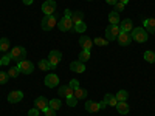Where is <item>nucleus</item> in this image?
I'll list each match as a JSON object with an SVG mask.
<instances>
[{
    "instance_id": "nucleus-12",
    "label": "nucleus",
    "mask_w": 155,
    "mask_h": 116,
    "mask_svg": "<svg viewBox=\"0 0 155 116\" xmlns=\"http://www.w3.org/2000/svg\"><path fill=\"white\" fill-rule=\"evenodd\" d=\"M34 105H36V108H37V110L45 111V110L48 108V101H47L44 96H39V98H36V99H34Z\"/></svg>"
},
{
    "instance_id": "nucleus-34",
    "label": "nucleus",
    "mask_w": 155,
    "mask_h": 116,
    "mask_svg": "<svg viewBox=\"0 0 155 116\" xmlns=\"http://www.w3.org/2000/svg\"><path fill=\"white\" fill-rule=\"evenodd\" d=\"M11 59H12V57H11V54L8 53V54H3V57L0 59V62H2V65H8V63L11 62Z\"/></svg>"
},
{
    "instance_id": "nucleus-13",
    "label": "nucleus",
    "mask_w": 155,
    "mask_h": 116,
    "mask_svg": "<svg viewBox=\"0 0 155 116\" xmlns=\"http://www.w3.org/2000/svg\"><path fill=\"white\" fill-rule=\"evenodd\" d=\"M58 92H59V96H64V98H70V96H73V92H74V90L67 84V85H62V87H59V90H58Z\"/></svg>"
},
{
    "instance_id": "nucleus-10",
    "label": "nucleus",
    "mask_w": 155,
    "mask_h": 116,
    "mask_svg": "<svg viewBox=\"0 0 155 116\" xmlns=\"http://www.w3.org/2000/svg\"><path fill=\"white\" fill-rule=\"evenodd\" d=\"M116 40H118V44H120L121 47H129V45H130V42H132V36H130V33L121 31Z\"/></svg>"
},
{
    "instance_id": "nucleus-25",
    "label": "nucleus",
    "mask_w": 155,
    "mask_h": 116,
    "mask_svg": "<svg viewBox=\"0 0 155 116\" xmlns=\"http://www.w3.org/2000/svg\"><path fill=\"white\" fill-rule=\"evenodd\" d=\"M78 60H81L82 63H85L87 60H90V51L88 50H82L81 53H79V59Z\"/></svg>"
},
{
    "instance_id": "nucleus-44",
    "label": "nucleus",
    "mask_w": 155,
    "mask_h": 116,
    "mask_svg": "<svg viewBox=\"0 0 155 116\" xmlns=\"http://www.w3.org/2000/svg\"><path fill=\"white\" fill-rule=\"evenodd\" d=\"M118 2H121V3H124V5H127L129 2H130V0H118Z\"/></svg>"
},
{
    "instance_id": "nucleus-8",
    "label": "nucleus",
    "mask_w": 155,
    "mask_h": 116,
    "mask_svg": "<svg viewBox=\"0 0 155 116\" xmlns=\"http://www.w3.org/2000/svg\"><path fill=\"white\" fill-rule=\"evenodd\" d=\"M61 59H62V53H61V51H58V50L50 51V54H48V60H50V63H51V67H53V70L58 67V63L61 62Z\"/></svg>"
},
{
    "instance_id": "nucleus-19",
    "label": "nucleus",
    "mask_w": 155,
    "mask_h": 116,
    "mask_svg": "<svg viewBox=\"0 0 155 116\" xmlns=\"http://www.w3.org/2000/svg\"><path fill=\"white\" fill-rule=\"evenodd\" d=\"M87 95H88V93H87V90H85V88H81V87H79V88H76L74 92H73V96H74L78 101H79V99H85Z\"/></svg>"
},
{
    "instance_id": "nucleus-21",
    "label": "nucleus",
    "mask_w": 155,
    "mask_h": 116,
    "mask_svg": "<svg viewBox=\"0 0 155 116\" xmlns=\"http://www.w3.org/2000/svg\"><path fill=\"white\" fill-rule=\"evenodd\" d=\"M109 22H110V25H118L120 23V12L110 11L109 12Z\"/></svg>"
},
{
    "instance_id": "nucleus-16",
    "label": "nucleus",
    "mask_w": 155,
    "mask_h": 116,
    "mask_svg": "<svg viewBox=\"0 0 155 116\" xmlns=\"http://www.w3.org/2000/svg\"><path fill=\"white\" fill-rule=\"evenodd\" d=\"M120 30L121 31H126V33H130L134 30V22L130 19H124L121 22V25H120Z\"/></svg>"
},
{
    "instance_id": "nucleus-28",
    "label": "nucleus",
    "mask_w": 155,
    "mask_h": 116,
    "mask_svg": "<svg viewBox=\"0 0 155 116\" xmlns=\"http://www.w3.org/2000/svg\"><path fill=\"white\" fill-rule=\"evenodd\" d=\"M76 33H85L87 31V25L84 22H79V23H76L74 25V28H73Z\"/></svg>"
},
{
    "instance_id": "nucleus-18",
    "label": "nucleus",
    "mask_w": 155,
    "mask_h": 116,
    "mask_svg": "<svg viewBox=\"0 0 155 116\" xmlns=\"http://www.w3.org/2000/svg\"><path fill=\"white\" fill-rule=\"evenodd\" d=\"M144 30L149 34H155V19H146L144 20Z\"/></svg>"
},
{
    "instance_id": "nucleus-41",
    "label": "nucleus",
    "mask_w": 155,
    "mask_h": 116,
    "mask_svg": "<svg viewBox=\"0 0 155 116\" xmlns=\"http://www.w3.org/2000/svg\"><path fill=\"white\" fill-rule=\"evenodd\" d=\"M106 2H107L109 5H113V6H115V3H118V0H106Z\"/></svg>"
},
{
    "instance_id": "nucleus-35",
    "label": "nucleus",
    "mask_w": 155,
    "mask_h": 116,
    "mask_svg": "<svg viewBox=\"0 0 155 116\" xmlns=\"http://www.w3.org/2000/svg\"><path fill=\"white\" fill-rule=\"evenodd\" d=\"M109 96H110V93H107V95L104 96V99H102V101L99 102V107H101V108H104V107H107V105H109Z\"/></svg>"
},
{
    "instance_id": "nucleus-40",
    "label": "nucleus",
    "mask_w": 155,
    "mask_h": 116,
    "mask_svg": "<svg viewBox=\"0 0 155 116\" xmlns=\"http://www.w3.org/2000/svg\"><path fill=\"white\" fill-rule=\"evenodd\" d=\"M39 111H41V110H37V108H31V110L28 111V116H39Z\"/></svg>"
},
{
    "instance_id": "nucleus-22",
    "label": "nucleus",
    "mask_w": 155,
    "mask_h": 116,
    "mask_svg": "<svg viewBox=\"0 0 155 116\" xmlns=\"http://www.w3.org/2000/svg\"><path fill=\"white\" fill-rule=\"evenodd\" d=\"M116 110H118V113H121V114H127V113H129V105H127V101L118 102V104H116Z\"/></svg>"
},
{
    "instance_id": "nucleus-17",
    "label": "nucleus",
    "mask_w": 155,
    "mask_h": 116,
    "mask_svg": "<svg viewBox=\"0 0 155 116\" xmlns=\"http://www.w3.org/2000/svg\"><path fill=\"white\" fill-rule=\"evenodd\" d=\"M85 110H87V111H90V113H96V111H99V110H101L99 102L87 101V102H85Z\"/></svg>"
},
{
    "instance_id": "nucleus-36",
    "label": "nucleus",
    "mask_w": 155,
    "mask_h": 116,
    "mask_svg": "<svg viewBox=\"0 0 155 116\" xmlns=\"http://www.w3.org/2000/svg\"><path fill=\"white\" fill-rule=\"evenodd\" d=\"M116 104H118V99H116V96L110 95V96H109V105H112V107H116Z\"/></svg>"
},
{
    "instance_id": "nucleus-45",
    "label": "nucleus",
    "mask_w": 155,
    "mask_h": 116,
    "mask_svg": "<svg viewBox=\"0 0 155 116\" xmlns=\"http://www.w3.org/2000/svg\"><path fill=\"white\" fill-rule=\"evenodd\" d=\"M0 67H2V62H0Z\"/></svg>"
},
{
    "instance_id": "nucleus-7",
    "label": "nucleus",
    "mask_w": 155,
    "mask_h": 116,
    "mask_svg": "<svg viewBox=\"0 0 155 116\" xmlns=\"http://www.w3.org/2000/svg\"><path fill=\"white\" fill-rule=\"evenodd\" d=\"M56 11V2L54 0H45L42 5V12L45 16H53Z\"/></svg>"
},
{
    "instance_id": "nucleus-29",
    "label": "nucleus",
    "mask_w": 155,
    "mask_h": 116,
    "mask_svg": "<svg viewBox=\"0 0 155 116\" xmlns=\"http://www.w3.org/2000/svg\"><path fill=\"white\" fill-rule=\"evenodd\" d=\"M0 50H2V51H8L9 50V40L6 37L0 39Z\"/></svg>"
},
{
    "instance_id": "nucleus-30",
    "label": "nucleus",
    "mask_w": 155,
    "mask_h": 116,
    "mask_svg": "<svg viewBox=\"0 0 155 116\" xmlns=\"http://www.w3.org/2000/svg\"><path fill=\"white\" fill-rule=\"evenodd\" d=\"M19 74H20V70H19L17 65H16V67H11L9 71H8V76H9V77H17Z\"/></svg>"
},
{
    "instance_id": "nucleus-24",
    "label": "nucleus",
    "mask_w": 155,
    "mask_h": 116,
    "mask_svg": "<svg viewBox=\"0 0 155 116\" xmlns=\"http://www.w3.org/2000/svg\"><path fill=\"white\" fill-rule=\"evenodd\" d=\"M48 107L53 110H59L62 107V101L61 99H51V101H48Z\"/></svg>"
},
{
    "instance_id": "nucleus-5",
    "label": "nucleus",
    "mask_w": 155,
    "mask_h": 116,
    "mask_svg": "<svg viewBox=\"0 0 155 116\" xmlns=\"http://www.w3.org/2000/svg\"><path fill=\"white\" fill-rule=\"evenodd\" d=\"M58 28H59L61 31H71V30L74 28V23L71 22L70 17H65V16H64V17L58 22Z\"/></svg>"
},
{
    "instance_id": "nucleus-47",
    "label": "nucleus",
    "mask_w": 155,
    "mask_h": 116,
    "mask_svg": "<svg viewBox=\"0 0 155 116\" xmlns=\"http://www.w3.org/2000/svg\"><path fill=\"white\" fill-rule=\"evenodd\" d=\"M0 51H2V50H0Z\"/></svg>"
},
{
    "instance_id": "nucleus-6",
    "label": "nucleus",
    "mask_w": 155,
    "mask_h": 116,
    "mask_svg": "<svg viewBox=\"0 0 155 116\" xmlns=\"http://www.w3.org/2000/svg\"><path fill=\"white\" fill-rule=\"evenodd\" d=\"M17 67H19L20 73H23V74H31V73L34 71V65H33V62H30V60H27V59L20 60V62L17 63Z\"/></svg>"
},
{
    "instance_id": "nucleus-31",
    "label": "nucleus",
    "mask_w": 155,
    "mask_h": 116,
    "mask_svg": "<svg viewBox=\"0 0 155 116\" xmlns=\"http://www.w3.org/2000/svg\"><path fill=\"white\" fill-rule=\"evenodd\" d=\"M93 42H95L96 45H99V47H106V45L109 44V40H107V39H101V37H96Z\"/></svg>"
},
{
    "instance_id": "nucleus-11",
    "label": "nucleus",
    "mask_w": 155,
    "mask_h": 116,
    "mask_svg": "<svg viewBox=\"0 0 155 116\" xmlns=\"http://www.w3.org/2000/svg\"><path fill=\"white\" fill-rule=\"evenodd\" d=\"M23 99V93L20 92V90H16V92H11L8 95V102L9 104H17V102H20Z\"/></svg>"
},
{
    "instance_id": "nucleus-27",
    "label": "nucleus",
    "mask_w": 155,
    "mask_h": 116,
    "mask_svg": "<svg viewBox=\"0 0 155 116\" xmlns=\"http://www.w3.org/2000/svg\"><path fill=\"white\" fill-rule=\"evenodd\" d=\"M144 60L149 63H155V53L153 51H146L144 53Z\"/></svg>"
},
{
    "instance_id": "nucleus-32",
    "label": "nucleus",
    "mask_w": 155,
    "mask_h": 116,
    "mask_svg": "<svg viewBox=\"0 0 155 116\" xmlns=\"http://www.w3.org/2000/svg\"><path fill=\"white\" fill-rule=\"evenodd\" d=\"M67 105H68V107H76V105H78V99H76L74 96L67 98Z\"/></svg>"
},
{
    "instance_id": "nucleus-38",
    "label": "nucleus",
    "mask_w": 155,
    "mask_h": 116,
    "mask_svg": "<svg viewBox=\"0 0 155 116\" xmlns=\"http://www.w3.org/2000/svg\"><path fill=\"white\" fill-rule=\"evenodd\" d=\"M68 85H70L73 90H76V88H79V81H78V79H71Z\"/></svg>"
},
{
    "instance_id": "nucleus-20",
    "label": "nucleus",
    "mask_w": 155,
    "mask_h": 116,
    "mask_svg": "<svg viewBox=\"0 0 155 116\" xmlns=\"http://www.w3.org/2000/svg\"><path fill=\"white\" fill-rule=\"evenodd\" d=\"M71 22L74 25L79 23V22H84V12L82 11H74L73 14H71Z\"/></svg>"
},
{
    "instance_id": "nucleus-26",
    "label": "nucleus",
    "mask_w": 155,
    "mask_h": 116,
    "mask_svg": "<svg viewBox=\"0 0 155 116\" xmlns=\"http://www.w3.org/2000/svg\"><path fill=\"white\" fill-rule=\"evenodd\" d=\"M127 98H129V93L126 92V90H120V92L116 93V99H118V102L127 101Z\"/></svg>"
},
{
    "instance_id": "nucleus-46",
    "label": "nucleus",
    "mask_w": 155,
    "mask_h": 116,
    "mask_svg": "<svg viewBox=\"0 0 155 116\" xmlns=\"http://www.w3.org/2000/svg\"><path fill=\"white\" fill-rule=\"evenodd\" d=\"M88 2H92V0H88Z\"/></svg>"
},
{
    "instance_id": "nucleus-1",
    "label": "nucleus",
    "mask_w": 155,
    "mask_h": 116,
    "mask_svg": "<svg viewBox=\"0 0 155 116\" xmlns=\"http://www.w3.org/2000/svg\"><path fill=\"white\" fill-rule=\"evenodd\" d=\"M130 33H132V34H130V36H132V40H135V42H138V44L146 42V40H147V37H149V33H147L143 27L134 28Z\"/></svg>"
},
{
    "instance_id": "nucleus-33",
    "label": "nucleus",
    "mask_w": 155,
    "mask_h": 116,
    "mask_svg": "<svg viewBox=\"0 0 155 116\" xmlns=\"http://www.w3.org/2000/svg\"><path fill=\"white\" fill-rule=\"evenodd\" d=\"M8 79H9V76H8V73H5V71H0V84H6L8 82Z\"/></svg>"
},
{
    "instance_id": "nucleus-3",
    "label": "nucleus",
    "mask_w": 155,
    "mask_h": 116,
    "mask_svg": "<svg viewBox=\"0 0 155 116\" xmlns=\"http://www.w3.org/2000/svg\"><path fill=\"white\" fill-rule=\"evenodd\" d=\"M121 30H120V25H109L106 28V39L110 42V40H116L120 36Z\"/></svg>"
},
{
    "instance_id": "nucleus-42",
    "label": "nucleus",
    "mask_w": 155,
    "mask_h": 116,
    "mask_svg": "<svg viewBox=\"0 0 155 116\" xmlns=\"http://www.w3.org/2000/svg\"><path fill=\"white\" fill-rule=\"evenodd\" d=\"M71 14H73V12H71L70 9H65V17H70V19H71Z\"/></svg>"
},
{
    "instance_id": "nucleus-2",
    "label": "nucleus",
    "mask_w": 155,
    "mask_h": 116,
    "mask_svg": "<svg viewBox=\"0 0 155 116\" xmlns=\"http://www.w3.org/2000/svg\"><path fill=\"white\" fill-rule=\"evenodd\" d=\"M58 25V20H56V16H45L42 20H41V28L44 31H51L54 27Z\"/></svg>"
},
{
    "instance_id": "nucleus-9",
    "label": "nucleus",
    "mask_w": 155,
    "mask_h": 116,
    "mask_svg": "<svg viewBox=\"0 0 155 116\" xmlns=\"http://www.w3.org/2000/svg\"><path fill=\"white\" fill-rule=\"evenodd\" d=\"M45 85L48 87V88H54V87H58L59 85V76L58 74H54V73H50V74H47L45 76Z\"/></svg>"
},
{
    "instance_id": "nucleus-15",
    "label": "nucleus",
    "mask_w": 155,
    "mask_h": 116,
    "mask_svg": "<svg viewBox=\"0 0 155 116\" xmlns=\"http://www.w3.org/2000/svg\"><path fill=\"white\" fill-rule=\"evenodd\" d=\"M70 70L73 73H84L85 71V65H84L81 60H74V62L70 63Z\"/></svg>"
},
{
    "instance_id": "nucleus-37",
    "label": "nucleus",
    "mask_w": 155,
    "mask_h": 116,
    "mask_svg": "<svg viewBox=\"0 0 155 116\" xmlns=\"http://www.w3.org/2000/svg\"><path fill=\"white\" fill-rule=\"evenodd\" d=\"M124 8H126V5H124V3H121V2L115 3V11H116V12H121V11H124Z\"/></svg>"
},
{
    "instance_id": "nucleus-14",
    "label": "nucleus",
    "mask_w": 155,
    "mask_h": 116,
    "mask_svg": "<svg viewBox=\"0 0 155 116\" xmlns=\"http://www.w3.org/2000/svg\"><path fill=\"white\" fill-rule=\"evenodd\" d=\"M92 45H93V40L88 36H81L79 37V47H82V50H88L90 51Z\"/></svg>"
},
{
    "instance_id": "nucleus-39",
    "label": "nucleus",
    "mask_w": 155,
    "mask_h": 116,
    "mask_svg": "<svg viewBox=\"0 0 155 116\" xmlns=\"http://www.w3.org/2000/svg\"><path fill=\"white\" fill-rule=\"evenodd\" d=\"M44 113H45V116H56V110L50 108V107H48V108H47V110H45Z\"/></svg>"
},
{
    "instance_id": "nucleus-23",
    "label": "nucleus",
    "mask_w": 155,
    "mask_h": 116,
    "mask_svg": "<svg viewBox=\"0 0 155 116\" xmlns=\"http://www.w3.org/2000/svg\"><path fill=\"white\" fill-rule=\"evenodd\" d=\"M39 68L44 70V71H50V70H53V67H51V63L48 59H42L41 62H39Z\"/></svg>"
},
{
    "instance_id": "nucleus-4",
    "label": "nucleus",
    "mask_w": 155,
    "mask_h": 116,
    "mask_svg": "<svg viewBox=\"0 0 155 116\" xmlns=\"http://www.w3.org/2000/svg\"><path fill=\"white\" fill-rule=\"evenodd\" d=\"M9 54H11V57L14 60L20 62V60H23L25 57H27V50H25L23 47H12L11 51H9Z\"/></svg>"
},
{
    "instance_id": "nucleus-43",
    "label": "nucleus",
    "mask_w": 155,
    "mask_h": 116,
    "mask_svg": "<svg viewBox=\"0 0 155 116\" xmlns=\"http://www.w3.org/2000/svg\"><path fill=\"white\" fill-rule=\"evenodd\" d=\"M22 2H23L25 5H33V2H34V0H22Z\"/></svg>"
}]
</instances>
